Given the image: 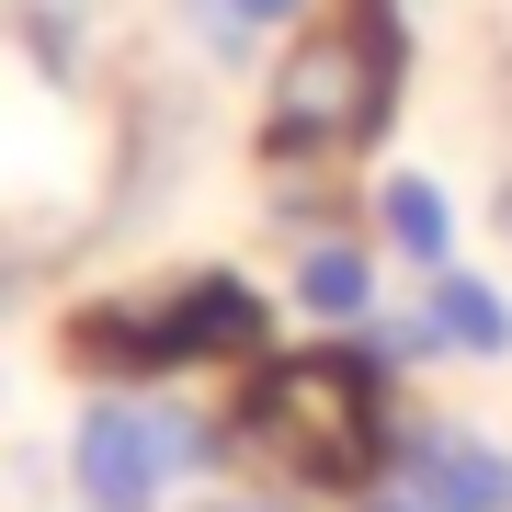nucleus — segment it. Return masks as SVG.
I'll use <instances>...</instances> for the list:
<instances>
[{
  "label": "nucleus",
  "instance_id": "1",
  "mask_svg": "<svg viewBox=\"0 0 512 512\" xmlns=\"http://www.w3.org/2000/svg\"><path fill=\"white\" fill-rule=\"evenodd\" d=\"M228 444L251 467H274L308 501H365L399 467V410H387V365L365 342H319V353H262L251 387L228 410Z\"/></svg>",
  "mask_w": 512,
  "mask_h": 512
},
{
  "label": "nucleus",
  "instance_id": "2",
  "mask_svg": "<svg viewBox=\"0 0 512 512\" xmlns=\"http://www.w3.org/2000/svg\"><path fill=\"white\" fill-rule=\"evenodd\" d=\"M410 80V23L399 0H330L296 23L274 92H262V160H353L387 137Z\"/></svg>",
  "mask_w": 512,
  "mask_h": 512
},
{
  "label": "nucleus",
  "instance_id": "3",
  "mask_svg": "<svg viewBox=\"0 0 512 512\" xmlns=\"http://www.w3.org/2000/svg\"><path fill=\"white\" fill-rule=\"evenodd\" d=\"M274 353V308L251 274H183L160 296H92L69 319V365L92 387H171L194 365H262Z\"/></svg>",
  "mask_w": 512,
  "mask_h": 512
},
{
  "label": "nucleus",
  "instance_id": "4",
  "mask_svg": "<svg viewBox=\"0 0 512 512\" xmlns=\"http://www.w3.org/2000/svg\"><path fill=\"white\" fill-rule=\"evenodd\" d=\"M228 456V410H194L171 387H103L69 433V478L92 512H171L183 478H217Z\"/></svg>",
  "mask_w": 512,
  "mask_h": 512
},
{
  "label": "nucleus",
  "instance_id": "5",
  "mask_svg": "<svg viewBox=\"0 0 512 512\" xmlns=\"http://www.w3.org/2000/svg\"><path fill=\"white\" fill-rule=\"evenodd\" d=\"M433 512H512V456L490 433H467V421H399V467Z\"/></svg>",
  "mask_w": 512,
  "mask_h": 512
},
{
  "label": "nucleus",
  "instance_id": "6",
  "mask_svg": "<svg viewBox=\"0 0 512 512\" xmlns=\"http://www.w3.org/2000/svg\"><path fill=\"white\" fill-rule=\"evenodd\" d=\"M296 308H308L319 330H365L376 319V251L353 228H330V239H296Z\"/></svg>",
  "mask_w": 512,
  "mask_h": 512
},
{
  "label": "nucleus",
  "instance_id": "7",
  "mask_svg": "<svg viewBox=\"0 0 512 512\" xmlns=\"http://www.w3.org/2000/svg\"><path fill=\"white\" fill-rule=\"evenodd\" d=\"M376 239L410 262V274H444V262H456V205H444L433 171H387L376 183Z\"/></svg>",
  "mask_w": 512,
  "mask_h": 512
},
{
  "label": "nucleus",
  "instance_id": "8",
  "mask_svg": "<svg viewBox=\"0 0 512 512\" xmlns=\"http://www.w3.org/2000/svg\"><path fill=\"white\" fill-rule=\"evenodd\" d=\"M421 308H433L444 353H478V365H501V353H512V308H501L478 274H456V262H444V274H421Z\"/></svg>",
  "mask_w": 512,
  "mask_h": 512
},
{
  "label": "nucleus",
  "instance_id": "9",
  "mask_svg": "<svg viewBox=\"0 0 512 512\" xmlns=\"http://www.w3.org/2000/svg\"><path fill=\"white\" fill-rule=\"evenodd\" d=\"M342 342H365L387 376H399V365H444V330H433V308H376L365 330H342Z\"/></svg>",
  "mask_w": 512,
  "mask_h": 512
},
{
  "label": "nucleus",
  "instance_id": "10",
  "mask_svg": "<svg viewBox=\"0 0 512 512\" xmlns=\"http://www.w3.org/2000/svg\"><path fill=\"white\" fill-rule=\"evenodd\" d=\"M183 23L205 35V57H228V69H239V57H251V35H262V23L239 12V0H183Z\"/></svg>",
  "mask_w": 512,
  "mask_h": 512
},
{
  "label": "nucleus",
  "instance_id": "11",
  "mask_svg": "<svg viewBox=\"0 0 512 512\" xmlns=\"http://www.w3.org/2000/svg\"><path fill=\"white\" fill-rule=\"evenodd\" d=\"M353 512H433V501H421V490H410V478H376V490H365V501H353Z\"/></svg>",
  "mask_w": 512,
  "mask_h": 512
},
{
  "label": "nucleus",
  "instance_id": "12",
  "mask_svg": "<svg viewBox=\"0 0 512 512\" xmlns=\"http://www.w3.org/2000/svg\"><path fill=\"white\" fill-rule=\"evenodd\" d=\"M194 512H296V501H274V490H205Z\"/></svg>",
  "mask_w": 512,
  "mask_h": 512
},
{
  "label": "nucleus",
  "instance_id": "13",
  "mask_svg": "<svg viewBox=\"0 0 512 512\" xmlns=\"http://www.w3.org/2000/svg\"><path fill=\"white\" fill-rule=\"evenodd\" d=\"M251 23H308V0H239Z\"/></svg>",
  "mask_w": 512,
  "mask_h": 512
},
{
  "label": "nucleus",
  "instance_id": "14",
  "mask_svg": "<svg viewBox=\"0 0 512 512\" xmlns=\"http://www.w3.org/2000/svg\"><path fill=\"white\" fill-rule=\"evenodd\" d=\"M490 228H501V239H512V171H501V194H490Z\"/></svg>",
  "mask_w": 512,
  "mask_h": 512
},
{
  "label": "nucleus",
  "instance_id": "15",
  "mask_svg": "<svg viewBox=\"0 0 512 512\" xmlns=\"http://www.w3.org/2000/svg\"><path fill=\"white\" fill-rule=\"evenodd\" d=\"M0 308H12V274H0Z\"/></svg>",
  "mask_w": 512,
  "mask_h": 512
}]
</instances>
